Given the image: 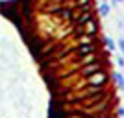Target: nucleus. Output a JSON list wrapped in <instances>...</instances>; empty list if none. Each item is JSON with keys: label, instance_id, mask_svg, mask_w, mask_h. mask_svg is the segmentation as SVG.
<instances>
[{"label": "nucleus", "instance_id": "4468645a", "mask_svg": "<svg viewBox=\"0 0 124 118\" xmlns=\"http://www.w3.org/2000/svg\"><path fill=\"white\" fill-rule=\"evenodd\" d=\"M76 2H80V0H76Z\"/></svg>", "mask_w": 124, "mask_h": 118}, {"label": "nucleus", "instance_id": "9d476101", "mask_svg": "<svg viewBox=\"0 0 124 118\" xmlns=\"http://www.w3.org/2000/svg\"><path fill=\"white\" fill-rule=\"evenodd\" d=\"M117 44H119V50H120V52L124 54V39H122V37H120L119 41H117Z\"/></svg>", "mask_w": 124, "mask_h": 118}, {"label": "nucleus", "instance_id": "6e6552de", "mask_svg": "<svg viewBox=\"0 0 124 118\" xmlns=\"http://www.w3.org/2000/svg\"><path fill=\"white\" fill-rule=\"evenodd\" d=\"M115 63H117V67L124 68V57L122 56H117V57H115Z\"/></svg>", "mask_w": 124, "mask_h": 118}, {"label": "nucleus", "instance_id": "7ed1b4c3", "mask_svg": "<svg viewBox=\"0 0 124 118\" xmlns=\"http://www.w3.org/2000/svg\"><path fill=\"white\" fill-rule=\"evenodd\" d=\"M98 15L102 17V19H108V17L111 15V4H108V2L98 4Z\"/></svg>", "mask_w": 124, "mask_h": 118}, {"label": "nucleus", "instance_id": "20e7f679", "mask_svg": "<svg viewBox=\"0 0 124 118\" xmlns=\"http://www.w3.org/2000/svg\"><path fill=\"white\" fill-rule=\"evenodd\" d=\"M102 42L106 44V48H108L109 52H117V50H119V44H117V42H115L113 39H111V37H108V35H106V37L102 39Z\"/></svg>", "mask_w": 124, "mask_h": 118}, {"label": "nucleus", "instance_id": "ddd939ff", "mask_svg": "<svg viewBox=\"0 0 124 118\" xmlns=\"http://www.w3.org/2000/svg\"><path fill=\"white\" fill-rule=\"evenodd\" d=\"M102 2H108V0H98V4H102Z\"/></svg>", "mask_w": 124, "mask_h": 118}, {"label": "nucleus", "instance_id": "9b49d317", "mask_svg": "<svg viewBox=\"0 0 124 118\" xmlns=\"http://www.w3.org/2000/svg\"><path fill=\"white\" fill-rule=\"evenodd\" d=\"M117 116H119V118H124V107H119V109H117Z\"/></svg>", "mask_w": 124, "mask_h": 118}, {"label": "nucleus", "instance_id": "f03ea898", "mask_svg": "<svg viewBox=\"0 0 124 118\" xmlns=\"http://www.w3.org/2000/svg\"><path fill=\"white\" fill-rule=\"evenodd\" d=\"M106 79H108V76L104 74L102 70L98 72V74H94V76H91V85H96V87H102L104 83H106Z\"/></svg>", "mask_w": 124, "mask_h": 118}, {"label": "nucleus", "instance_id": "0eeeda50", "mask_svg": "<svg viewBox=\"0 0 124 118\" xmlns=\"http://www.w3.org/2000/svg\"><path fill=\"white\" fill-rule=\"evenodd\" d=\"M89 52H93V46H80L78 54H80V56H83V54H89Z\"/></svg>", "mask_w": 124, "mask_h": 118}, {"label": "nucleus", "instance_id": "1a4fd4ad", "mask_svg": "<svg viewBox=\"0 0 124 118\" xmlns=\"http://www.w3.org/2000/svg\"><path fill=\"white\" fill-rule=\"evenodd\" d=\"M82 63H83V65H85V63H94V57H93V56H85Z\"/></svg>", "mask_w": 124, "mask_h": 118}, {"label": "nucleus", "instance_id": "f257e3e1", "mask_svg": "<svg viewBox=\"0 0 124 118\" xmlns=\"http://www.w3.org/2000/svg\"><path fill=\"white\" fill-rule=\"evenodd\" d=\"M98 72H100V63L94 61V63H89V67H83L80 74H82V76L91 77V76H94V74H98Z\"/></svg>", "mask_w": 124, "mask_h": 118}, {"label": "nucleus", "instance_id": "423d86ee", "mask_svg": "<svg viewBox=\"0 0 124 118\" xmlns=\"http://www.w3.org/2000/svg\"><path fill=\"white\" fill-rule=\"evenodd\" d=\"M111 77H113V81L117 83V85H119V87H120V85H122V83H124V76H122V74H120L119 70H115V72H111Z\"/></svg>", "mask_w": 124, "mask_h": 118}, {"label": "nucleus", "instance_id": "f8f14e48", "mask_svg": "<svg viewBox=\"0 0 124 118\" xmlns=\"http://www.w3.org/2000/svg\"><path fill=\"white\" fill-rule=\"evenodd\" d=\"M124 0H111V2H109V4H111V7H115V6L117 4H122Z\"/></svg>", "mask_w": 124, "mask_h": 118}, {"label": "nucleus", "instance_id": "39448f33", "mask_svg": "<svg viewBox=\"0 0 124 118\" xmlns=\"http://www.w3.org/2000/svg\"><path fill=\"white\" fill-rule=\"evenodd\" d=\"M83 30H85L87 35H94V33L98 31V24H94V21H89L87 24L83 26Z\"/></svg>", "mask_w": 124, "mask_h": 118}]
</instances>
